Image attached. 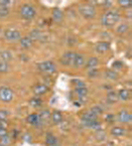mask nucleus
<instances>
[{"label": "nucleus", "mask_w": 132, "mask_h": 146, "mask_svg": "<svg viewBox=\"0 0 132 146\" xmlns=\"http://www.w3.org/2000/svg\"><path fill=\"white\" fill-rule=\"evenodd\" d=\"M119 18V13L116 11H107L103 16H102L101 23L103 24L105 27H112L115 24L118 22Z\"/></svg>", "instance_id": "1"}, {"label": "nucleus", "mask_w": 132, "mask_h": 146, "mask_svg": "<svg viewBox=\"0 0 132 146\" xmlns=\"http://www.w3.org/2000/svg\"><path fill=\"white\" fill-rule=\"evenodd\" d=\"M80 13L86 19H92L96 16V8L92 4H82L79 8Z\"/></svg>", "instance_id": "2"}, {"label": "nucleus", "mask_w": 132, "mask_h": 146, "mask_svg": "<svg viewBox=\"0 0 132 146\" xmlns=\"http://www.w3.org/2000/svg\"><path fill=\"white\" fill-rule=\"evenodd\" d=\"M20 14L26 20H31L36 16V9L30 4H24L20 9Z\"/></svg>", "instance_id": "3"}, {"label": "nucleus", "mask_w": 132, "mask_h": 146, "mask_svg": "<svg viewBox=\"0 0 132 146\" xmlns=\"http://www.w3.org/2000/svg\"><path fill=\"white\" fill-rule=\"evenodd\" d=\"M38 69L44 74H53L56 72V66L52 61H45L39 64Z\"/></svg>", "instance_id": "4"}, {"label": "nucleus", "mask_w": 132, "mask_h": 146, "mask_svg": "<svg viewBox=\"0 0 132 146\" xmlns=\"http://www.w3.org/2000/svg\"><path fill=\"white\" fill-rule=\"evenodd\" d=\"M0 100L5 102H9L13 100V92L8 87L0 88Z\"/></svg>", "instance_id": "5"}, {"label": "nucleus", "mask_w": 132, "mask_h": 146, "mask_svg": "<svg viewBox=\"0 0 132 146\" xmlns=\"http://www.w3.org/2000/svg\"><path fill=\"white\" fill-rule=\"evenodd\" d=\"M4 37L9 41H16L21 38V33L15 29H8L4 33Z\"/></svg>", "instance_id": "6"}, {"label": "nucleus", "mask_w": 132, "mask_h": 146, "mask_svg": "<svg viewBox=\"0 0 132 146\" xmlns=\"http://www.w3.org/2000/svg\"><path fill=\"white\" fill-rule=\"evenodd\" d=\"M76 57V53L74 52H67L62 56L61 63L64 66H73L74 59Z\"/></svg>", "instance_id": "7"}, {"label": "nucleus", "mask_w": 132, "mask_h": 146, "mask_svg": "<svg viewBox=\"0 0 132 146\" xmlns=\"http://www.w3.org/2000/svg\"><path fill=\"white\" fill-rule=\"evenodd\" d=\"M117 117H118V120L121 123H129L131 121V114L125 110L119 111Z\"/></svg>", "instance_id": "8"}, {"label": "nucleus", "mask_w": 132, "mask_h": 146, "mask_svg": "<svg viewBox=\"0 0 132 146\" xmlns=\"http://www.w3.org/2000/svg\"><path fill=\"white\" fill-rule=\"evenodd\" d=\"M86 63V58H84V55L82 54H76V57L74 59L73 66L75 68H82V66Z\"/></svg>", "instance_id": "9"}, {"label": "nucleus", "mask_w": 132, "mask_h": 146, "mask_svg": "<svg viewBox=\"0 0 132 146\" xmlns=\"http://www.w3.org/2000/svg\"><path fill=\"white\" fill-rule=\"evenodd\" d=\"M52 16H53L54 21L58 22V23L62 22V21H63V19H64V13H63V11L60 9V8H55V9L53 10Z\"/></svg>", "instance_id": "10"}, {"label": "nucleus", "mask_w": 132, "mask_h": 146, "mask_svg": "<svg viewBox=\"0 0 132 146\" xmlns=\"http://www.w3.org/2000/svg\"><path fill=\"white\" fill-rule=\"evenodd\" d=\"M109 48H110V45L108 42H99L96 46V51L98 53L102 54V53H105L106 51H108Z\"/></svg>", "instance_id": "11"}, {"label": "nucleus", "mask_w": 132, "mask_h": 146, "mask_svg": "<svg viewBox=\"0 0 132 146\" xmlns=\"http://www.w3.org/2000/svg\"><path fill=\"white\" fill-rule=\"evenodd\" d=\"M27 121H28L29 124L31 125H38L39 123L41 122V118H40V115L37 113H33V114H30L28 117H27Z\"/></svg>", "instance_id": "12"}, {"label": "nucleus", "mask_w": 132, "mask_h": 146, "mask_svg": "<svg viewBox=\"0 0 132 146\" xmlns=\"http://www.w3.org/2000/svg\"><path fill=\"white\" fill-rule=\"evenodd\" d=\"M51 117H52V121L55 124H60V123H62V121H63V114H62V112L59 111V110L54 111L53 113L51 114Z\"/></svg>", "instance_id": "13"}, {"label": "nucleus", "mask_w": 132, "mask_h": 146, "mask_svg": "<svg viewBox=\"0 0 132 146\" xmlns=\"http://www.w3.org/2000/svg\"><path fill=\"white\" fill-rule=\"evenodd\" d=\"M46 144L49 146H57L58 139L52 134V133H47L46 135Z\"/></svg>", "instance_id": "14"}, {"label": "nucleus", "mask_w": 132, "mask_h": 146, "mask_svg": "<svg viewBox=\"0 0 132 146\" xmlns=\"http://www.w3.org/2000/svg\"><path fill=\"white\" fill-rule=\"evenodd\" d=\"M48 92V87L45 85H37L34 88V94L37 96H41V94H44Z\"/></svg>", "instance_id": "15"}, {"label": "nucleus", "mask_w": 132, "mask_h": 146, "mask_svg": "<svg viewBox=\"0 0 132 146\" xmlns=\"http://www.w3.org/2000/svg\"><path fill=\"white\" fill-rule=\"evenodd\" d=\"M0 60L2 62H5V63H8L12 60V55L9 51H1L0 52Z\"/></svg>", "instance_id": "16"}, {"label": "nucleus", "mask_w": 132, "mask_h": 146, "mask_svg": "<svg viewBox=\"0 0 132 146\" xmlns=\"http://www.w3.org/2000/svg\"><path fill=\"white\" fill-rule=\"evenodd\" d=\"M33 44V41L30 39V37H23V38L20 40V45H21V47H23V48H30L31 46H32Z\"/></svg>", "instance_id": "17"}, {"label": "nucleus", "mask_w": 132, "mask_h": 146, "mask_svg": "<svg viewBox=\"0 0 132 146\" xmlns=\"http://www.w3.org/2000/svg\"><path fill=\"white\" fill-rule=\"evenodd\" d=\"M98 116H96L94 114H92V112L88 110V111L84 112L82 116V120H86V121H92V120H96Z\"/></svg>", "instance_id": "18"}, {"label": "nucleus", "mask_w": 132, "mask_h": 146, "mask_svg": "<svg viewBox=\"0 0 132 146\" xmlns=\"http://www.w3.org/2000/svg\"><path fill=\"white\" fill-rule=\"evenodd\" d=\"M98 65V59L96 58V57H92V58H90L88 61V63H86V68L92 70V69H94Z\"/></svg>", "instance_id": "19"}, {"label": "nucleus", "mask_w": 132, "mask_h": 146, "mask_svg": "<svg viewBox=\"0 0 132 146\" xmlns=\"http://www.w3.org/2000/svg\"><path fill=\"white\" fill-rule=\"evenodd\" d=\"M124 133H125V129L122 128V127L116 126L111 129V134L114 135V136H121V135H123Z\"/></svg>", "instance_id": "20"}, {"label": "nucleus", "mask_w": 132, "mask_h": 146, "mask_svg": "<svg viewBox=\"0 0 132 146\" xmlns=\"http://www.w3.org/2000/svg\"><path fill=\"white\" fill-rule=\"evenodd\" d=\"M117 96L122 100H127L129 98V96H130V94H129L128 90H119V94Z\"/></svg>", "instance_id": "21"}, {"label": "nucleus", "mask_w": 132, "mask_h": 146, "mask_svg": "<svg viewBox=\"0 0 132 146\" xmlns=\"http://www.w3.org/2000/svg\"><path fill=\"white\" fill-rule=\"evenodd\" d=\"M75 92L80 98H84V96H86V94H88V88L84 87V88H76Z\"/></svg>", "instance_id": "22"}, {"label": "nucleus", "mask_w": 132, "mask_h": 146, "mask_svg": "<svg viewBox=\"0 0 132 146\" xmlns=\"http://www.w3.org/2000/svg\"><path fill=\"white\" fill-rule=\"evenodd\" d=\"M41 36H42V34H41L40 30L35 29L30 33V36L29 37H30V39L33 41V40H39V39L41 38Z\"/></svg>", "instance_id": "23"}, {"label": "nucleus", "mask_w": 132, "mask_h": 146, "mask_svg": "<svg viewBox=\"0 0 132 146\" xmlns=\"http://www.w3.org/2000/svg\"><path fill=\"white\" fill-rule=\"evenodd\" d=\"M117 100H118V96H117L116 92H109L108 94H107V102H111V104H113V102H115Z\"/></svg>", "instance_id": "24"}, {"label": "nucleus", "mask_w": 132, "mask_h": 146, "mask_svg": "<svg viewBox=\"0 0 132 146\" xmlns=\"http://www.w3.org/2000/svg\"><path fill=\"white\" fill-rule=\"evenodd\" d=\"M29 104H30V106H33V108H39V106H41V104H42V102H41L40 98H33L32 100L29 102Z\"/></svg>", "instance_id": "25"}, {"label": "nucleus", "mask_w": 132, "mask_h": 146, "mask_svg": "<svg viewBox=\"0 0 132 146\" xmlns=\"http://www.w3.org/2000/svg\"><path fill=\"white\" fill-rule=\"evenodd\" d=\"M105 75H106V78H108V79H110V80H116L117 78H118L117 73L115 71H113V70H108V71H106Z\"/></svg>", "instance_id": "26"}, {"label": "nucleus", "mask_w": 132, "mask_h": 146, "mask_svg": "<svg viewBox=\"0 0 132 146\" xmlns=\"http://www.w3.org/2000/svg\"><path fill=\"white\" fill-rule=\"evenodd\" d=\"M90 111L92 112V114H94V115H96V116H98V115H99V114H101L103 110H102V108H100V106H94V108H90Z\"/></svg>", "instance_id": "27"}, {"label": "nucleus", "mask_w": 132, "mask_h": 146, "mask_svg": "<svg viewBox=\"0 0 132 146\" xmlns=\"http://www.w3.org/2000/svg\"><path fill=\"white\" fill-rule=\"evenodd\" d=\"M9 70V64L5 63V62H1L0 63V74H4L8 72Z\"/></svg>", "instance_id": "28"}, {"label": "nucleus", "mask_w": 132, "mask_h": 146, "mask_svg": "<svg viewBox=\"0 0 132 146\" xmlns=\"http://www.w3.org/2000/svg\"><path fill=\"white\" fill-rule=\"evenodd\" d=\"M10 142H11V138H10L9 136H8L7 134L4 135V136L1 137V145L3 146H8L10 144Z\"/></svg>", "instance_id": "29"}, {"label": "nucleus", "mask_w": 132, "mask_h": 146, "mask_svg": "<svg viewBox=\"0 0 132 146\" xmlns=\"http://www.w3.org/2000/svg\"><path fill=\"white\" fill-rule=\"evenodd\" d=\"M39 115H40L41 121H42V120L46 121L47 119L51 116V113H50V111H49V110H43V111L41 112V114H39Z\"/></svg>", "instance_id": "30"}, {"label": "nucleus", "mask_w": 132, "mask_h": 146, "mask_svg": "<svg viewBox=\"0 0 132 146\" xmlns=\"http://www.w3.org/2000/svg\"><path fill=\"white\" fill-rule=\"evenodd\" d=\"M9 15V9L6 7H0V18H5Z\"/></svg>", "instance_id": "31"}, {"label": "nucleus", "mask_w": 132, "mask_h": 146, "mask_svg": "<svg viewBox=\"0 0 132 146\" xmlns=\"http://www.w3.org/2000/svg\"><path fill=\"white\" fill-rule=\"evenodd\" d=\"M118 3L124 8H128L132 6V1H130V0H119Z\"/></svg>", "instance_id": "32"}, {"label": "nucleus", "mask_w": 132, "mask_h": 146, "mask_svg": "<svg viewBox=\"0 0 132 146\" xmlns=\"http://www.w3.org/2000/svg\"><path fill=\"white\" fill-rule=\"evenodd\" d=\"M127 30H128V25H127V24H121V25L117 28V32H118L119 34H124Z\"/></svg>", "instance_id": "33"}, {"label": "nucleus", "mask_w": 132, "mask_h": 146, "mask_svg": "<svg viewBox=\"0 0 132 146\" xmlns=\"http://www.w3.org/2000/svg\"><path fill=\"white\" fill-rule=\"evenodd\" d=\"M11 3H12V1H10V0H0V7L8 8V6Z\"/></svg>", "instance_id": "34"}, {"label": "nucleus", "mask_w": 132, "mask_h": 146, "mask_svg": "<svg viewBox=\"0 0 132 146\" xmlns=\"http://www.w3.org/2000/svg\"><path fill=\"white\" fill-rule=\"evenodd\" d=\"M112 66H113V68H114V69L120 70V69H122L123 64L121 63V62H119V61H116V62H114V63H113Z\"/></svg>", "instance_id": "35"}, {"label": "nucleus", "mask_w": 132, "mask_h": 146, "mask_svg": "<svg viewBox=\"0 0 132 146\" xmlns=\"http://www.w3.org/2000/svg\"><path fill=\"white\" fill-rule=\"evenodd\" d=\"M8 116V112L6 110H0V120H4Z\"/></svg>", "instance_id": "36"}, {"label": "nucleus", "mask_w": 132, "mask_h": 146, "mask_svg": "<svg viewBox=\"0 0 132 146\" xmlns=\"http://www.w3.org/2000/svg\"><path fill=\"white\" fill-rule=\"evenodd\" d=\"M98 72L96 71V69H92L90 72H88V77H90V78H94V77H96V76H98Z\"/></svg>", "instance_id": "37"}, {"label": "nucleus", "mask_w": 132, "mask_h": 146, "mask_svg": "<svg viewBox=\"0 0 132 146\" xmlns=\"http://www.w3.org/2000/svg\"><path fill=\"white\" fill-rule=\"evenodd\" d=\"M75 84H76V86H77V88H84L86 87V84H84L82 81H79V80L75 81Z\"/></svg>", "instance_id": "38"}, {"label": "nucleus", "mask_w": 132, "mask_h": 146, "mask_svg": "<svg viewBox=\"0 0 132 146\" xmlns=\"http://www.w3.org/2000/svg\"><path fill=\"white\" fill-rule=\"evenodd\" d=\"M7 134V130H6V128H4V127H2L1 125H0V137L4 136V135Z\"/></svg>", "instance_id": "39"}, {"label": "nucleus", "mask_w": 132, "mask_h": 146, "mask_svg": "<svg viewBox=\"0 0 132 146\" xmlns=\"http://www.w3.org/2000/svg\"><path fill=\"white\" fill-rule=\"evenodd\" d=\"M113 120H114V116L112 115V114H108V115L106 116V121L109 123H113Z\"/></svg>", "instance_id": "40"}]
</instances>
